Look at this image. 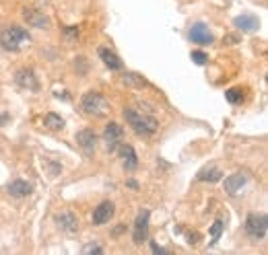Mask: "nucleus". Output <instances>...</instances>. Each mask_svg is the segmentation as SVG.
<instances>
[{
	"instance_id": "1",
	"label": "nucleus",
	"mask_w": 268,
	"mask_h": 255,
	"mask_svg": "<svg viewBox=\"0 0 268 255\" xmlns=\"http://www.w3.org/2000/svg\"><path fill=\"white\" fill-rule=\"evenodd\" d=\"M29 41H31V35L19 25H9L0 31V43L9 52H19L25 45H29Z\"/></svg>"
},
{
	"instance_id": "2",
	"label": "nucleus",
	"mask_w": 268,
	"mask_h": 255,
	"mask_svg": "<svg viewBox=\"0 0 268 255\" xmlns=\"http://www.w3.org/2000/svg\"><path fill=\"white\" fill-rule=\"evenodd\" d=\"M81 107L85 109V114L95 116V118H101V116H105L107 111H110V103H107V99L101 93H97V91H89V93L83 95Z\"/></svg>"
},
{
	"instance_id": "3",
	"label": "nucleus",
	"mask_w": 268,
	"mask_h": 255,
	"mask_svg": "<svg viewBox=\"0 0 268 255\" xmlns=\"http://www.w3.org/2000/svg\"><path fill=\"white\" fill-rule=\"evenodd\" d=\"M124 120L128 122V126L136 132V134H142V136H149L157 130V122L149 116H142L134 109H124Z\"/></svg>"
},
{
	"instance_id": "4",
	"label": "nucleus",
	"mask_w": 268,
	"mask_h": 255,
	"mask_svg": "<svg viewBox=\"0 0 268 255\" xmlns=\"http://www.w3.org/2000/svg\"><path fill=\"white\" fill-rule=\"evenodd\" d=\"M266 231H268V220H266L264 214H250L248 216V220H246V233L252 239H256V241L264 239Z\"/></svg>"
},
{
	"instance_id": "5",
	"label": "nucleus",
	"mask_w": 268,
	"mask_h": 255,
	"mask_svg": "<svg viewBox=\"0 0 268 255\" xmlns=\"http://www.w3.org/2000/svg\"><path fill=\"white\" fill-rule=\"evenodd\" d=\"M122 138H124V128H122L120 124L110 122V124L105 126V130H103V140H105V144H107V150H116V148L120 146Z\"/></svg>"
},
{
	"instance_id": "6",
	"label": "nucleus",
	"mask_w": 268,
	"mask_h": 255,
	"mask_svg": "<svg viewBox=\"0 0 268 255\" xmlns=\"http://www.w3.org/2000/svg\"><path fill=\"white\" fill-rule=\"evenodd\" d=\"M147 239H149V212L142 210V212L136 216L134 231H132V241H134L136 245H142Z\"/></svg>"
},
{
	"instance_id": "7",
	"label": "nucleus",
	"mask_w": 268,
	"mask_h": 255,
	"mask_svg": "<svg viewBox=\"0 0 268 255\" xmlns=\"http://www.w3.org/2000/svg\"><path fill=\"white\" fill-rule=\"evenodd\" d=\"M190 39H192L194 43H200V45H210V43L214 41L212 33L208 31V27H206L204 23L192 25V29H190Z\"/></svg>"
},
{
	"instance_id": "8",
	"label": "nucleus",
	"mask_w": 268,
	"mask_h": 255,
	"mask_svg": "<svg viewBox=\"0 0 268 255\" xmlns=\"http://www.w3.org/2000/svg\"><path fill=\"white\" fill-rule=\"evenodd\" d=\"M116 212V206L112 202H101L99 206L95 208L93 212V224H105V222H110V218L114 216Z\"/></svg>"
},
{
	"instance_id": "9",
	"label": "nucleus",
	"mask_w": 268,
	"mask_h": 255,
	"mask_svg": "<svg viewBox=\"0 0 268 255\" xmlns=\"http://www.w3.org/2000/svg\"><path fill=\"white\" fill-rule=\"evenodd\" d=\"M23 19L27 21L29 27H37V29H47L50 27V19L43 13L33 11V9H23Z\"/></svg>"
},
{
	"instance_id": "10",
	"label": "nucleus",
	"mask_w": 268,
	"mask_h": 255,
	"mask_svg": "<svg viewBox=\"0 0 268 255\" xmlns=\"http://www.w3.org/2000/svg\"><path fill=\"white\" fill-rule=\"evenodd\" d=\"M246 181H248V173H246V171H237V173L229 175V177L223 181V185H225V191H227L229 195H235V193L246 185Z\"/></svg>"
},
{
	"instance_id": "11",
	"label": "nucleus",
	"mask_w": 268,
	"mask_h": 255,
	"mask_svg": "<svg viewBox=\"0 0 268 255\" xmlns=\"http://www.w3.org/2000/svg\"><path fill=\"white\" fill-rule=\"evenodd\" d=\"M97 54H99V58L103 60V64L110 68V70H122V60L118 58L116 52H112L110 47H99Z\"/></svg>"
},
{
	"instance_id": "12",
	"label": "nucleus",
	"mask_w": 268,
	"mask_h": 255,
	"mask_svg": "<svg viewBox=\"0 0 268 255\" xmlns=\"http://www.w3.org/2000/svg\"><path fill=\"white\" fill-rule=\"evenodd\" d=\"M17 82H19L23 89H29V91H37V89H39L37 78H35V74H33L31 68H21V70L17 72Z\"/></svg>"
},
{
	"instance_id": "13",
	"label": "nucleus",
	"mask_w": 268,
	"mask_h": 255,
	"mask_svg": "<svg viewBox=\"0 0 268 255\" xmlns=\"http://www.w3.org/2000/svg\"><path fill=\"white\" fill-rule=\"evenodd\" d=\"M77 142L85 152H91L97 144V136L93 130H81V132H77Z\"/></svg>"
},
{
	"instance_id": "14",
	"label": "nucleus",
	"mask_w": 268,
	"mask_h": 255,
	"mask_svg": "<svg viewBox=\"0 0 268 255\" xmlns=\"http://www.w3.org/2000/svg\"><path fill=\"white\" fill-rule=\"evenodd\" d=\"M56 222H58V226H60L62 231H66V233H75V231L79 229V218H77L72 212H62L60 216H56Z\"/></svg>"
},
{
	"instance_id": "15",
	"label": "nucleus",
	"mask_w": 268,
	"mask_h": 255,
	"mask_svg": "<svg viewBox=\"0 0 268 255\" xmlns=\"http://www.w3.org/2000/svg\"><path fill=\"white\" fill-rule=\"evenodd\" d=\"M120 155H122V159H124V167H126L128 171L136 169L138 159H136V152H134V148H132L130 144H120Z\"/></svg>"
},
{
	"instance_id": "16",
	"label": "nucleus",
	"mask_w": 268,
	"mask_h": 255,
	"mask_svg": "<svg viewBox=\"0 0 268 255\" xmlns=\"http://www.w3.org/2000/svg\"><path fill=\"white\" fill-rule=\"evenodd\" d=\"M235 27H239L241 31H256L258 27H260V21H258V17H254V15H241V17H235Z\"/></svg>"
},
{
	"instance_id": "17",
	"label": "nucleus",
	"mask_w": 268,
	"mask_h": 255,
	"mask_svg": "<svg viewBox=\"0 0 268 255\" xmlns=\"http://www.w3.org/2000/svg\"><path fill=\"white\" fill-rule=\"evenodd\" d=\"M9 193L15 195V197H25V195L31 193V185L27 181H23V179H17V181H13L9 185Z\"/></svg>"
},
{
	"instance_id": "18",
	"label": "nucleus",
	"mask_w": 268,
	"mask_h": 255,
	"mask_svg": "<svg viewBox=\"0 0 268 255\" xmlns=\"http://www.w3.org/2000/svg\"><path fill=\"white\" fill-rule=\"evenodd\" d=\"M122 82H124L126 87H136V89H140V87L147 84V80H144L140 74H136V72H126V74L122 76Z\"/></svg>"
},
{
	"instance_id": "19",
	"label": "nucleus",
	"mask_w": 268,
	"mask_h": 255,
	"mask_svg": "<svg viewBox=\"0 0 268 255\" xmlns=\"http://www.w3.org/2000/svg\"><path fill=\"white\" fill-rule=\"evenodd\" d=\"M43 126L50 128V130H62L64 128V120L60 116H56V114H47L43 118Z\"/></svg>"
},
{
	"instance_id": "20",
	"label": "nucleus",
	"mask_w": 268,
	"mask_h": 255,
	"mask_svg": "<svg viewBox=\"0 0 268 255\" xmlns=\"http://www.w3.org/2000/svg\"><path fill=\"white\" fill-rule=\"evenodd\" d=\"M221 175H223V173H221L219 169H204V171L198 173V179H200V181H219Z\"/></svg>"
},
{
	"instance_id": "21",
	"label": "nucleus",
	"mask_w": 268,
	"mask_h": 255,
	"mask_svg": "<svg viewBox=\"0 0 268 255\" xmlns=\"http://www.w3.org/2000/svg\"><path fill=\"white\" fill-rule=\"evenodd\" d=\"M221 233H223V222H221V220H214V224H212V229H210V237H212V241H210V243L219 241Z\"/></svg>"
},
{
	"instance_id": "22",
	"label": "nucleus",
	"mask_w": 268,
	"mask_h": 255,
	"mask_svg": "<svg viewBox=\"0 0 268 255\" xmlns=\"http://www.w3.org/2000/svg\"><path fill=\"white\" fill-rule=\"evenodd\" d=\"M225 97H227L229 103H237V101L241 99V91H239V89H229V91L225 93Z\"/></svg>"
},
{
	"instance_id": "23",
	"label": "nucleus",
	"mask_w": 268,
	"mask_h": 255,
	"mask_svg": "<svg viewBox=\"0 0 268 255\" xmlns=\"http://www.w3.org/2000/svg\"><path fill=\"white\" fill-rule=\"evenodd\" d=\"M239 41H241V37H239L237 33H227V35L223 37V43H225V45H237Z\"/></svg>"
},
{
	"instance_id": "24",
	"label": "nucleus",
	"mask_w": 268,
	"mask_h": 255,
	"mask_svg": "<svg viewBox=\"0 0 268 255\" xmlns=\"http://www.w3.org/2000/svg\"><path fill=\"white\" fill-rule=\"evenodd\" d=\"M192 60H194L196 64H200V66H202V64H206V62H208V56H206L204 52H192Z\"/></svg>"
},
{
	"instance_id": "25",
	"label": "nucleus",
	"mask_w": 268,
	"mask_h": 255,
	"mask_svg": "<svg viewBox=\"0 0 268 255\" xmlns=\"http://www.w3.org/2000/svg\"><path fill=\"white\" fill-rule=\"evenodd\" d=\"M83 253H85V255H87V253H103V249H101L99 245H95V243H93V245L83 247Z\"/></svg>"
},
{
	"instance_id": "26",
	"label": "nucleus",
	"mask_w": 268,
	"mask_h": 255,
	"mask_svg": "<svg viewBox=\"0 0 268 255\" xmlns=\"http://www.w3.org/2000/svg\"><path fill=\"white\" fill-rule=\"evenodd\" d=\"M64 35H66V39L70 41V39L79 37V29H77V27H68V29H64Z\"/></svg>"
},
{
	"instance_id": "27",
	"label": "nucleus",
	"mask_w": 268,
	"mask_h": 255,
	"mask_svg": "<svg viewBox=\"0 0 268 255\" xmlns=\"http://www.w3.org/2000/svg\"><path fill=\"white\" fill-rule=\"evenodd\" d=\"M7 122H9V116L7 114H0V128H3Z\"/></svg>"
},
{
	"instance_id": "28",
	"label": "nucleus",
	"mask_w": 268,
	"mask_h": 255,
	"mask_svg": "<svg viewBox=\"0 0 268 255\" xmlns=\"http://www.w3.org/2000/svg\"><path fill=\"white\" fill-rule=\"evenodd\" d=\"M151 247H153V251H155V253H163V255H165V249H161L159 245H155V243H151Z\"/></svg>"
},
{
	"instance_id": "29",
	"label": "nucleus",
	"mask_w": 268,
	"mask_h": 255,
	"mask_svg": "<svg viewBox=\"0 0 268 255\" xmlns=\"http://www.w3.org/2000/svg\"><path fill=\"white\" fill-rule=\"evenodd\" d=\"M190 243H198V235H196V233L190 235Z\"/></svg>"
}]
</instances>
